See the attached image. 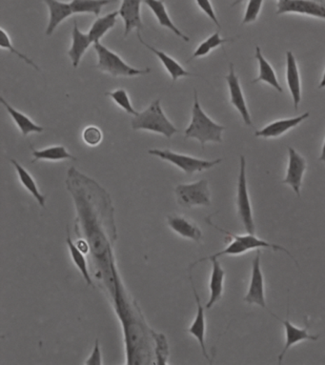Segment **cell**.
I'll return each mask as SVG.
<instances>
[{
    "label": "cell",
    "mask_w": 325,
    "mask_h": 365,
    "mask_svg": "<svg viewBox=\"0 0 325 365\" xmlns=\"http://www.w3.org/2000/svg\"><path fill=\"white\" fill-rule=\"evenodd\" d=\"M261 250L258 249L253 260L250 285L247 296L244 297V301L248 304H257L260 308L266 309L264 277L261 268Z\"/></svg>",
    "instance_id": "obj_11"
},
{
    "label": "cell",
    "mask_w": 325,
    "mask_h": 365,
    "mask_svg": "<svg viewBox=\"0 0 325 365\" xmlns=\"http://www.w3.org/2000/svg\"><path fill=\"white\" fill-rule=\"evenodd\" d=\"M153 338L155 343V353L157 356L158 364L165 365L167 364V359L169 356V348L167 340L163 334H158L151 330Z\"/></svg>",
    "instance_id": "obj_34"
},
{
    "label": "cell",
    "mask_w": 325,
    "mask_h": 365,
    "mask_svg": "<svg viewBox=\"0 0 325 365\" xmlns=\"http://www.w3.org/2000/svg\"><path fill=\"white\" fill-rule=\"evenodd\" d=\"M142 2L150 8V10L152 11L153 14L155 15L158 25H160L161 27L169 29V30L173 32L176 36H178L179 38L184 39L185 42L190 41L189 36L182 33V32L177 27L176 25H174L173 21H172L170 17H169L167 9H166L163 0H142Z\"/></svg>",
    "instance_id": "obj_19"
},
{
    "label": "cell",
    "mask_w": 325,
    "mask_h": 365,
    "mask_svg": "<svg viewBox=\"0 0 325 365\" xmlns=\"http://www.w3.org/2000/svg\"><path fill=\"white\" fill-rule=\"evenodd\" d=\"M325 88V72L324 74V76H322V79L321 83H319V89Z\"/></svg>",
    "instance_id": "obj_42"
},
{
    "label": "cell",
    "mask_w": 325,
    "mask_h": 365,
    "mask_svg": "<svg viewBox=\"0 0 325 365\" xmlns=\"http://www.w3.org/2000/svg\"><path fill=\"white\" fill-rule=\"evenodd\" d=\"M206 221H207L208 224H210L211 226H213L214 228L218 229L219 232L223 233L224 235H226L227 237L232 240V242H230L223 251H219V252L214 254V255L206 256V258L200 259V261H195V263H193L192 266H190V271H192L193 267L197 266L198 263L211 260V259H219V256H223L242 255V254L247 253V251L254 249L258 250L261 249V248L271 249L275 251V252H277V251H282V252L286 253L287 255L295 261L297 266H298L297 261H295V258L291 255V253H290L286 248L282 247L281 245L267 242L265 240H260L252 234H248V233L247 235H242L232 234V233L219 228V227L213 224L209 219H206Z\"/></svg>",
    "instance_id": "obj_3"
},
{
    "label": "cell",
    "mask_w": 325,
    "mask_h": 365,
    "mask_svg": "<svg viewBox=\"0 0 325 365\" xmlns=\"http://www.w3.org/2000/svg\"><path fill=\"white\" fill-rule=\"evenodd\" d=\"M209 261L212 263V274H211L210 284H209L210 298L206 303V309L212 308L223 297V282L224 277H226V271L221 267L218 259H211Z\"/></svg>",
    "instance_id": "obj_20"
},
{
    "label": "cell",
    "mask_w": 325,
    "mask_h": 365,
    "mask_svg": "<svg viewBox=\"0 0 325 365\" xmlns=\"http://www.w3.org/2000/svg\"><path fill=\"white\" fill-rule=\"evenodd\" d=\"M85 364L87 365H102V352H100L99 340L97 338L95 343L94 350L92 352V355L87 359Z\"/></svg>",
    "instance_id": "obj_39"
},
{
    "label": "cell",
    "mask_w": 325,
    "mask_h": 365,
    "mask_svg": "<svg viewBox=\"0 0 325 365\" xmlns=\"http://www.w3.org/2000/svg\"><path fill=\"white\" fill-rule=\"evenodd\" d=\"M319 160L321 161V163H325V140H324V146H322L321 157H319Z\"/></svg>",
    "instance_id": "obj_41"
},
{
    "label": "cell",
    "mask_w": 325,
    "mask_h": 365,
    "mask_svg": "<svg viewBox=\"0 0 325 365\" xmlns=\"http://www.w3.org/2000/svg\"><path fill=\"white\" fill-rule=\"evenodd\" d=\"M94 48L97 55V68L102 72L113 76V78L144 76L151 73L150 68L141 70V69L131 67L130 65L124 62L120 55L111 51L100 42L94 43Z\"/></svg>",
    "instance_id": "obj_6"
},
{
    "label": "cell",
    "mask_w": 325,
    "mask_h": 365,
    "mask_svg": "<svg viewBox=\"0 0 325 365\" xmlns=\"http://www.w3.org/2000/svg\"><path fill=\"white\" fill-rule=\"evenodd\" d=\"M132 129L134 131L145 130L162 135L171 139L179 130L168 120L161 109L160 100L155 99L144 112L134 116L131 121Z\"/></svg>",
    "instance_id": "obj_5"
},
{
    "label": "cell",
    "mask_w": 325,
    "mask_h": 365,
    "mask_svg": "<svg viewBox=\"0 0 325 365\" xmlns=\"http://www.w3.org/2000/svg\"><path fill=\"white\" fill-rule=\"evenodd\" d=\"M1 39H0V46H1L2 49L9 50L12 54L17 55L20 60H22L23 62L27 63L28 65H31L32 67L36 69V71H41L39 66L33 62V60H30L28 57H26L25 55H23L22 53L18 51L17 49L15 48L12 45V42H11L9 34L6 33V31L4 29L1 28Z\"/></svg>",
    "instance_id": "obj_35"
},
{
    "label": "cell",
    "mask_w": 325,
    "mask_h": 365,
    "mask_svg": "<svg viewBox=\"0 0 325 365\" xmlns=\"http://www.w3.org/2000/svg\"><path fill=\"white\" fill-rule=\"evenodd\" d=\"M66 242H67L69 250H70L71 256H72L74 263L76 264V266L78 267V269L79 271H81V273L83 274V279L87 282V284L92 285V277L89 274L88 267H87V263L85 256H84V253L81 252V251L78 249V246H76L75 243L73 242L72 239H71L69 229L67 230V239H66Z\"/></svg>",
    "instance_id": "obj_31"
},
{
    "label": "cell",
    "mask_w": 325,
    "mask_h": 365,
    "mask_svg": "<svg viewBox=\"0 0 325 365\" xmlns=\"http://www.w3.org/2000/svg\"><path fill=\"white\" fill-rule=\"evenodd\" d=\"M286 79L287 85L289 88L290 92L294 102V108L296 110L298 109V105L301 102V85L300 72L297 62L292 52L288 51L286 53Z\"/></svg>",
    "instance_id": "obj_21"
},
{
    "label": "cell",
    "mask_w": 325,
    "mask_h": 365,
    "mask_svg": "<svg viewBox=\"0 0 325 365\" xmlns=\"http://www.w3.org/2000/svg\"><path fill=\"white\" fill-rule=\"evenodd\" d=\"M256 60H258V66H260V74L257 78L252 81V83H258V82L263 81L268 83L269 85L276 89L277 92H282V86L279 85V81H277L276 73L273 67H272L270 63L267 62L264 58L263 55L261 54V48L258 46H256Z\"/></svg>",
    "instance_id": "obj_26"
},
{
    "label": "cell",
    "mask_w": 325,
    "mask_h": 365,
    "mask_svg": "<svg viewBox=\"0 0 325 365\" xmlns=\"http://www.w3.org/2000/svg\"><path fill=\"white\" fill-rule=\"evenodd\" d=\"M263 0H249L248 1L247 10H245L244 17H243L242 25H249L258 20L260 15L261 7H263Z\"/></svg>",
    "instance_id": "obj_36"
},
{
    "label": "cell",
    "mask_w": 325,
    "mask_h": 365,
    "mask_svg": "<svg viewBox=\"0 0 325 365\" xmlns=\"http://www.w3.org/2000/svg\"><path fill=\"white\" fill-rule=\"evenodd\" d=\"M195 2H197L198 6L200 7V9L202 10V12L205 13V14L207 15V17L210 18L216 26H218L219 28H221L218 17H216L215 10H214L213 5L211 4L210 0H195Z\"/></svg>",
    "instance_id": "obj_38"
},
{
    "label": "cell",
    "mask_w": 325,
    "mask_h": 365,
    "mask_svg": "<svg viewBox=\"0 0 325 365\" xmlns=\"http://www.w3.org/2000/svg\"><path fill=\"white\" fill-rule=\"evenodd\" d=\"M49 8L50 20L46 29L47 36H52L57 26L74 14L71 4L59 1V0H44Z\"/></svg>",
    "instance_id": "obj_23"
},
{
    "label": "cell",
    "mask_w": 325,
    "mask_h": 365,
    "mask_svg": "<svg viewBox=\"0 0 325 365\" xmlns=\"http://www.w3.org/2000/svg\"><path fill=\"white\" fill-rule=\"evenodd\" d=\"M175 193L178 203L182 207L192 208L195 206L209 207L212 205L210 190L206 179L191 184H179L176 187Z\"/></svg>",
    "instance_id": "obj_9"
},
{
    "label": "cell",
    "mask_w": 325,
    "mask_h": 365,
    "mask_svg": "<svg viewBox=\"0 0 325 365\" xmlns=\"http://www.w3.org/2000/svg\"><path fill=\"white\" fill-rule=\"evenodd\" d=\"M0 102L6 108L7 112L9 113L11 118H12L15 123L17 124L23 137H27L28 135L33 133H43L45 130L43 127L38 125V124L34 123V121L32 120L30 118H28L27 116L25 115V113L15 110L4 97H0Z\"/></svg>",
    "instance_id": "obj_25"
},
{
    "label": "cell",
    "mask_w": 325,
    "mask_h": 365,
    "mask_svg": "<svg viewBox=\"0 0 325 365\" xmlns=\"http://www.w3.org/2000/svg\"><path fill=\"white\" fill-rule=\"evenodd\" d=\"M277 15L300 14L325 20V4L313 0H279Z\"/></svg>",
    "instance_id": "obj_10"
},
{
    "label": "cell",
    "mask_w": 325,
    "mask_h": 365,
    "mask_svg": "<svg viewBox=\"0 0 325 365\" xmlns=\"http://www.w3.org/2000/svg\"><path fill=\"white\" fill-rule=\"evenodd\" d=\"M168 226L174 232L178 233L185 239L200 242L202 240V232L194 222L181 216H168Z\"/></svg>",
    "instance_id": "obj_22"
},
{
    "label": "cell",
    "mask_w": 325,
    "mask_h": 365,
    "mask_svg": "<svg viewBox=\"0 0 325 365\" xmlns=\"http://www.w3.org/2000/svg\"><path fill=\"white\" fill-rule=\"evenodd\" d=\"M11 163L15 166V170H17L18 174V178H20L23 186L28 190L30 194L33 195V197L36 198L39 205H41L42 208H45V206H46V195H42L41 193L39 192L38 185H36V181H34L33 177H32L31 174H29V172L26 170L23 166H21L17 160H11Z\"/></svg>",
    "instance_id": "obj_28"
},
{
    "label": "cell",
    "mask_w": 325,
    "mask_h": 365,
    "mask_svg": "<svg viewBox=\"0 0 325 365\" xmlns=\"http://www.w3.org/2000/svg\"><path fill=\"white\" fill-rule=\"evenodd\" d=\"M142 0H123L120 15L124 21V38H126L134 29L141 32L144 29L141 15Z\"/></svg>",
    "instance_id": "obj_15"
},
{
    "label": "cell",
    "mask_w": 325,
    "mask_h": 365,
    "mask_svg": "<svg viewBox=\"0 0 325 365\" xmlns=\"http://www.w3.org/2000/svg\"><path fill=\"white\" fill-rule=\"evenodd\" d=\"M31 149L33 151L34 160L32 161L33 163L38 160H76V158L69 154L64 146H54L46 148V149L36 150L31 145Z\"/></svg>",
    "instance_id": "obj_29"
},
{
    "label": "cell",
    "mask_w": 325,
    "mask_h": 365,
    "mask_svg": "<svg viewBox=\"0 0 325 365\" xmlns=\"http://www.w3.org/2000/svg\"><path fill=\"white\" fill-rule=\"evenodd\" d=\"M83 140L89 146H97L102 140V131L96 126L87 127L83 132Z\"/></svg>",
    "instance_id": "obj_37"
},
{
    "label": "cell",
    "mask_w": 325,
    "mask_h": 365,
    "mask_svg": "<svg viewBox=\"0 0 325 365\" xmlns=\"http://www.w3.org/2000/svg\"><path fill=\"white\" fill-rule=\"evenodd\" d=\"M288 155H289V161H288L287 173L282 184L289 185L296 195L300 198L303 174L305 173L307 164L305 158L298 154L294 148H288Z\"/></svg>",
    "instance_id": "obj_13"
},
{
    "label": "cell",
    "mask_w": 325,
    "mask_h": 365,
    "mask_svg": "<svg viewBox=\"0 0 325 365\" xmlns=\"http://www.w3.org/2000/svg\"><path fill=\"white\" fill-rule=\"evenodd\" d=\"M148 153L151 156H155V157L174 164V165L181 169L182 171L189 174V176H191L195 172H202L212 169L223 161L221 158H218V160H200V158L189 157V156L178 154V153L172 152L171 150L168 149H151L148 151Z\"/></svg>",
    "instance_id": "obj_7"
},
{
    "label": "cell",
    "mask_w": 325,
    "mask_h": 365,
    "mask_svg": "<svg viewBox=\"0 0 325 365\" xmlns=\"http://www.w3.org/2000/svg\"><path fill=\"white\" fill-rule=\"evenodd\" d=\"M66 185L73 195L90 251L102 271L107 289L112 294L117 270L112 251L116 226L110 195L96 181L75 167L69 169Z\"/></svg>",
    "instance_id": "obj_1"
},
{
    "label": "cell",
    "mask_w": 325,
    "mask_h": 365,
    "mask_svg": "<svg viewBox=\"0 0 325 365\" xmlns=\"http://www.w3.org/2000/svg\"><path fill=\"white\" fill-rule=\"evenodd\" d=\"M226 127L219 125L202 109L198 96L197 90H194V105L192 110V120L190 125L184 131L185 139H195L199 140L202 149L207 142H223V132Z\"/></svg>",
    "instance_id": "obj_4"
},
{
    "label": "cell",
    "mask_w": 325,
    "mask_h": 365,
    "mask_svg": "<svg viewBox=\"0 0 325 365\" xmlns=\"http://www.w3.org/2000/svg\"><path fill=\"white\" fill-rule=\"evenodd\" d=\"M76 246H78V249L84 254L90 252V245L88 242L85 240H78V242H76Z\"/></svg>",
    "instance_id": "obj_40"
},
{
    "label": "cell",
    "mask_w": 325,
    "mask_h": 365,
    "mask_svg": "<svg viewBox=\"0 0 325 365\" xmlns=\"http://www.w3.org/2000/svg\"><path fill=\"white\" fill-rule=\"evenodd\" d=\"M309 116H310V113L306 112L301 116H296V118L274 121V123L264 127L261 130L256 132L255 136L263 137V139L281 137L289 131L290 129L295 128L296 126L303 123V120H307Z\"/></svg>",
    "instance_id": "obj_17"
},
{
    "label": "cell",
    "mask_w": 325,
    "mask_h": 365,
    "mask_svg": "<svg viewBox=\"0 0 325 365\" xmlns=\"http://www.w3.org/2000/svg\"><path fill=\"white\" fill-rule=\"evenodd\" d=\"M106 96L110 97L111 99L113 100L121 109L125 111L128 115L136 116L139 115V112H137L132 105L130 97L128 96V92L125 91L124 89H118L115 90L113 92H107Z\"/></svg>",
    "instance_id": "obj_33"
},
{
    "label": "cell",
    "mask_w": 325,
    "mask_h": 365,
    "mask_svg": "<svg viewBox=\"0 0 325 365\" xmlns=\"http://www.w3.org/2000/svg\"><path fill=\"white\" fill-rule=\"evenodd\" d=\"M117 0H73L71 2L74 14H94L99 17L102 8Z\"/></svg>",
    "instance_id": "obj_30"
},
{
    "label": "cell",
    "mask_w": 325,
    "mask_h": 365,
    "mask_svg": "<svg viewBox=\"0 0 325 365\" xmlns=\"http://www.w3.org/2000/svg\"><path fill=\"white\" fill-rule=\"evenodd\" d=\"M230 41H233V39H221V34H219V32H216L215 34L209 36L205 41H203L202 43L198 47L188 62L194 60V58L205 57V55H207L213 49L218 48L219 46H223L224 43Z\"/></svg>",
    "instance_id": "obj_32"
},
{
    "label": "cell",
    "mask_w": 325,
    "mask_h": 365,
    "mask_svg": "<svg viewBox=\"0 0 325 365\" xmlns=\"http://www.w3.org/2000/svg\"><path fill=\"white\" fill-rule=\"evenodd\" d=\"M190 280H191L193 292H194L195 303H197L198 309L197 315H195L194 322H193L191 326H190L188 332L190 333V334L194 336V337L197 338V340L199 341L200 347H202L203 356H205L206 359H209V356L207 354V351H206L205 346L206 324L205 308H203L202 304V303H200V296L199 294H198L197 292V289H195L191 274H190Z\"/></svg>",
    "instance_id": "obj_18"
},
{
    "label": "cell",
    "mask_w": 325,
    "mask_h": 365,
    "mask_svg": "<svg viewBox=\"0 0 325 365\" xmlns=\"http://www.w3.org/2000/svg\"><path fill=\"white\" fill-rule=\"evenodd\" d=\"M137 39H139V42L144 47H146L148 50H150L151 52L153 53L160 60L161 63H162L163 66L166 69V71L169 74H170L172 81L173 82H176L178 81L179 78H187V76H199L195 75V74L190 73L188 71L185 70L184 67L177 60H174L171 57H169L167 54H165V52L160 51V50L155 49V47L151 46V45L148 44L147 42H145L144 39L141 38V34L139 33V31H137Z\"/></svg>",
    "instance_id": "obj_16"
},
{
    "label": "cell",
    "mask_w": 325,
    "mask_h": 365,
    "mask_svg": "<svg viewBox=\"0 0 325 365\" xmlns=\"http://www.w3.org/2000/svg\"><path fill=\"white\" fill-rule=\"evenodd\" d=\"M73 43L70 51L68 52L69 57L72 60L74 68H78L81 58L85 54L90 45L92 43L88 34H83L79 30L78 21L74 20V28L72 32Z\"/></svg>",
    "instance_id": "obj_24"
},
{
    "label": "cell",
    "mask_w": 325,
    "mask_h": 365,
    "mask_svg": "<svg viewBox=\"0 0 325 365\" xmlns=\"http://www.w3.org/2000/svg\"><path fill=\"white\" fill-rule=\"evenodd\" d=\"M237 213L240 221L248 234H255L252 206H251L249 193H248L247 178V160L244 156H240L239 182H237Z\"/></svg>",
    "instance_id": "obj_8"
},
{
    "label": "cell",
    "mask_w": 325,
    "mask_h": 365,
    "mask_svg": "<svg viewBox=\"0 0 325 365\" xmlns=\"http://www.w3.org/2000/svg\"><path fill=\"white\" fill-rule=\"evenodd\" d=\"M118 15H120L118 11H115V12L110 13V14L104 15V17L97 18L88 33L92 43L99 42L100 39L105 36L108 31L115 27Z\"/></svg>",
    "instance_id": "obj_27"
},
{
    "label": "cell",
    "mask_w": 325,
    "mask_h": 365,
    "mask_svg": "<svg viewBox=\"0 0 325 365\" xmlns=\"http://www.w3.org/2000/svg\"><path fill=\"white\" fill-rule=\"evenodd\" d=\"M226 79L229 87L230 102H231V104L236 108L237 112L242 116L244 123L247 124V125L252 126L249 110H248L247 102H245L244 96H243L239 78H237L236 73H235L233 63H230L229 74Z\"/></svg>",
    "instance_id": "obj_14"
},
{
    "label": "cell",
    "mask_w": 325,
    "mask_h": 365,
    "mask_svg": "<svg viewBox=\"0 0 325 365\" xmlns=\"http://www.w3.org/2000/svg\"><path fill=\"white\" fill-rule=\"evenodd\" d=\"M115 309L123 326L125 340L127 364H149L146 325L139 313L137 305H131L124 293L120 277L116 273L115 292L113 293Z\"/></svg>",
    "instance_id": "obj_2"
},
{
    "label": "cell",
    "mask_w": 325,
    "mask_h": 365,
    "mask_svg": "<svg viewBox=\"0 0 325 365\" xmlns=\"http://www.w3.org/2000/svg\"><path fill=\"white\" fill-rule=\"evenodd\" d=\"M271 316H273L275 319H277V321L282 322L284 324L285 329V345L284 350H282V353L279 354V364H281L282 359H284L285 354L287 353V351L289 350L292 346L297 345V343H300V341L303 340H313L316 341L319 340V335H311L309 334L308 329L310 327L308 322H305V328H298L296 326V325L292 324L291 322L289 321V308H287V319L286 321H284L281 317H277L276 315L272 313V312L269 311Z\"/></svg>",
    "instance_id": "obj_12"
}]
</instances>
